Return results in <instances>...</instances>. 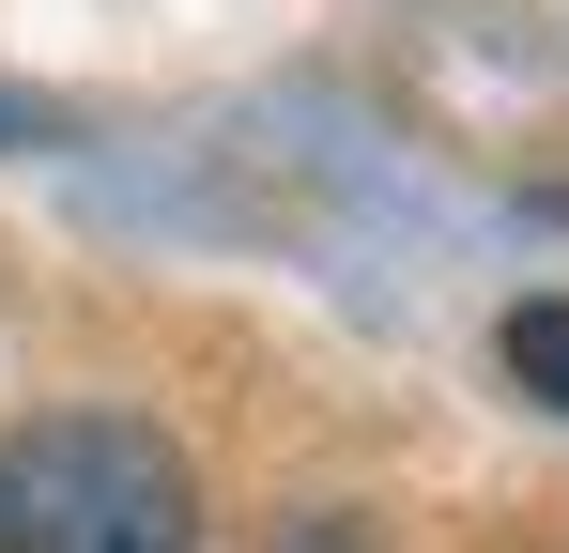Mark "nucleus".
I'll return each mask as SVG.
<instances>
[{
	"label": "nucleus",
	"instance_id": "f257e3e1",
	"mask_svg": "<svg viewBox=\"0 0 569 553\" xmlns=\"http://www.w3.org/2000/svg\"><path fill=\"white\" fill-rule=\"evenodd\" d=\"M0 553H200V476L139 415H31L0 446Z\"/></svg>",
	"mask_w": 569,
	"mask_h": 553
},
{
	"label": "nucleus",
	"instance_id": "f03ea898",
	"mask_svg": "<svg viewBox=\"0 0 569 553\" xmlns=\"http://www.w3.org/2000/svg\"><path fill=\"white\" fill-rule=\"evenodd\" d=\"M508 384H539L569 415V292H539V308H508Z\"/></svg>",
	"mask_w": 569,
	"mask_h": 553
},
{
	"label": "nucleus",
	"instance_id": "7ed1b4c3",
	"mask_svg": "<svg viewBox=\"0 0 569 553\" xmlns=\"http://www.w3.org/2000/svg\"><path fill=\"white\" fill-rule=\"evenodd\" d=\"M278 553H370V539H355V523H292Z\"/></svg>",
	"mask_w": 569,
	"mask_h": 553
}]
</instances>
